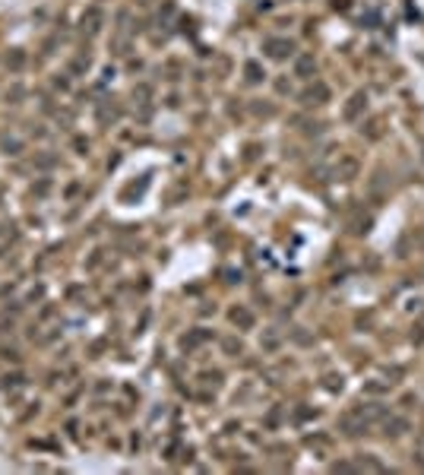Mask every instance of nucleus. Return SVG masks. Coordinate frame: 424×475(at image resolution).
<instances>
[{"label":"nucleus","instance_id":"1","mask_svg":"<svg viewBox=\"0 0 424 475\" xmlns=\"http://www.w3.org/2000/svg\"><path fill=\"white\" fill-rule=\"evenodd\" d=\"M263 48H266V54H269V57H275V61H285V57L295 54V45H291L288 38H269Z\"/></svg>","mask_w":424,"mask_h":475},{"label":"nucleus","instance_id":"2","mask_svg":"<svg viewBox=\"0 0 424 475\" xmlns=\"http://www.w3.org/2000/svg\"><path fill=\"white\" fill-rule=\"evenodd\" d=\"M364 108H368V95H364V92H355L352 98H348V105H345V111H342V118H345V121H358L361 114H364Z\"/></svg>","mask_w":424,"mask_h":475},{"label":"nucleus","instance_id":"3","mask_svg":"<svg viewBox=\"0 0 424 475\" xmlns=\"http://www.w3.org/2000/svg\"><path fill=\"white\" fill-rule=\"evenodd\" d=\"M326 98H329V89L323 82H317V86H310V89L301 95V105H323Z\"/></svg>","mask_w":424,"mask_h":475},{"label":"nucleus","instance_id":"4","mask_svg":"<svg viewBox=\"0 0 424 475\" xmlns=\"http://www.w3.org/2000/svg\"><path fill=\"white\" fill-rule=\"evenodd\" d=\"M295 73L304 76V79H310L317 73V61H314V54H301L298 61H295Z\"/></svg>","mask_w":424,"mask_h":475},{"label":"nucleus","instance_id":"5","mask_svg":"<svg viewBox=\"0 0 424 475\" xmlns=\"http://www.w3.org/2000/svg\"><path fill=\"white\" fill-rule=\"evenodd\" d=\"M335 175H339L342 181H348V178H355V175H358V162H355L352 155H345V158H342V165L335 168Z\"/></svg>","mask_w":424,"mask_h":475},{"label":"nucleus","instance_id":"6","mask_svg":"<svg viewBox=\"0 0 424 475\" xmlns=\"http://www.w3.org/2000/svg\"><path fill=\"white\" fill-rule=\"evenodd\" d=\"M383 428H386V437H399L402 431L408 428V422H405V418H386Z\"/></svg>","mask_w":424,"mask_h":475},{"label":"nucleus","instance_id":"7","mask_svg":"<svg viewBox=\"0 0 424 475\" xmlns=\"http://www.w3.org/2000/svg\"><path fill=\"white\" fill-rule=\"evenodd\" d=\"M231 320L241 323V326H250V323H253V314L244 311V308H235V311H231Z\"/></svg>","mask_w":424,"mask_h":475},{"label":"nucleus","instance_id":"8","mask_svg":"<svg viewBox=\"0 0 424 475\" xmlns=\"http://www.w3.org/2000/svg\"><path fill=\"white\" fill-rule=\"evenodd\" d=\"M263 76H266V73L260 70V64H257V61H250V64H247V82H260Z\"/></svg>","mask_w":424,"mask_h":475},{"label":"nucleus","instance_id":"9","mask_svg":"<svg viewBox=\"0 0 424 475\" xmlns=\"http://www.w3.org/2000/svg\"><path fill=\"white\" fill-rule=\"evenodd\" d=\"M10 64H13V70H19V67L25 64V54H22V51H16V54L10 57Z\"/></svg>","mask_w":424,"mask_h":475},{"label":"nucleus","instance_id":"10","mask_svg":"<svg viewBox=\"0 0 424 475\" xmlns=\"http://www.w3.org/2000/svg\"><path fill=\"white\" fill-rule=\"evenodd\" d=\"M225 349H228V352H241V342H235V339H228V342H225Z\"/></svg>","mask_w":424,"mask_h":475}]
</instances>
